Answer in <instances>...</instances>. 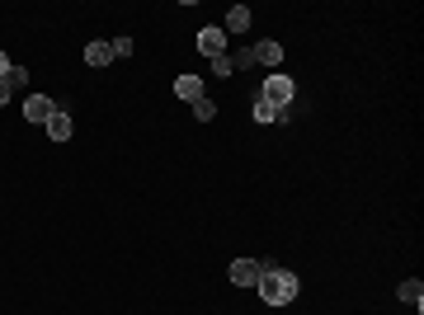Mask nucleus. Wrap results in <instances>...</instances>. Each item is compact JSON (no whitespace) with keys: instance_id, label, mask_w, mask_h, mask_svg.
Listing matches in <instances>:
<instances>
[{"instance_id":"nucleus-1","label":"nucleus","mask_w":424,"mask_h":315,"mask_svg":"<svg viewBox=\"0 0 424 315\" xmlns=\"http://www.w3.org/2000/svg\"><path fill=\"white\" fill-rule=\"evenodd\" d=\"M259 297L269 301V306H288V301H297L302 292V278L297 273H288V268H264V278H259Z\"/></svg>"},{"instance_id":"nucleus-2","label":"nucleus","mask_w":424,"mask_h":315,"mask_svg":"<svg viewBox=\"0 0 424 315\" xmlns=\"http://www.w3.org/2000/svg\"><path fill=\"white\" fill-rule=\"evenodd\" d=\"M293 95H297V85L283 76V71H274V76L264 80V90H259V99H269L274 109H293Z\"/></svg>"},{"instance_id":"nucleus-3","label":"nucleus","mask_w":424,"mask_h":315,"mask_svg":"<svg viewBox=\"0 0 424 315\" xmlns=\"http://www.w3.org/2000/svg\"><path fill=\"white\" fill-rule=\"evenodd\" d=\"M259 278H264V264H259V259H236L231 264V283L236 287H255Z\"/></svg>"},{"instance_id":"nucleus-4","label":"nucleus","mask_w":424,"mask_h":315,"mask_svg":"<svg viewBox=\"0 0 424 315\" xmlns=\"http://www.w3.org/2000/svg\"><path fill=\"white\" fill-rule=\"evenodd\" d=\"M52 113H57V104H52L47 95H29V99H24V118H29V123L47 127V118H52Z\"/></svg>"},{"instance_id":"nucleus-5","label":"nucleus","mask_w":424,"mask_h":315,"mask_svg":"<svg viewBox=\"0 0 424 315\" xmlns=\"http://www.w3.org/2000/svg\"><path fill=\"white\" fill-rule=\"evenodd\" d=\"M198 52H203L207 62L226 52V29H198Z\"/></svg>"},{"instance_id":"nucleus-6","label":"nucleus","mask_w":424,"mask_h":315,"mask_svg":"<svg viewBox=\"0 0 424 315\" xmlns=\"http://www.w3.org/2000/svg\"><path fill=\"white\" fill-rule=\"evenodd\" d=\"M255 66H269V71H278V66H283V48H278V43H274V38H264V43H255Z\"/></svg>"},{"instance_id":"nucleus-7","label":"nucleus","mask_w":424,"mask_h":315,"mask_svg":"<svg viewBox=\"0 0 424 315\" xmlns=\"http://www.w3.org/2000/svg\"><path fill=\"white\" fill-rule=\"evenodd\" d=\"M71 132H76V123H71L66 109H57L52 118H47V137H52V142H71Z\"/></svg>"},{"instance_id":"nucleus-8","label":"nucleus","mask_w":424,"mask_h":315,"mask_svg":"<svg viewBox=\"0 0 424 315\" xmlns=\"http://www.w3.org/2000/svg\"><path fill=\"white\" fill-rule=\"evenodd\" d=\"M174 95L184 99V104H198V99H203V80L198 76H179L174 80Z\"/></svg>"},{"instance_id":"nucleus-9","label":"nucleus","mask_w":424,"mask_h":315,"mask_svg":"<svg viewBox=\"0 0 424 315\" xmlns=\"http://www.w3.org/2000/svg\"><path fill=\"white\" fill-rule=\"evenodd\" d=\"M85 62H90V66H109L113 62L109 43H90V48H85Z\"/></svg>"},{"instance_id":"nucleus-10","label":"nucleus","mask_w":424,"mask_h":315,"mask_svg":"<svg viewBox=\"0 0 424 315\" xmlns=\"http://www.w3.org/2000/svg\"><path fill=\"white\" fill-rule=\"evenodd\" d=\"M226 29H231V33H245V29H250V10H245V5H236L231 15H226Z\"/></svg>"},{"instance_id":"nucleus-11","label":"nucleus","mask_w":424,"mask_h":315,"mask_svg":"<svg viewBox=\"0 0 424 315\" xmlns=\"http://www.w3.org/2000/svg\"><path fill=\"white\" fill-rule=\"evenodd\" d=\"M401 301H410V306H420V301H424V283H420V278L401 283Z\"/></svg>"},{"instance_id":"nucleus-12","label":"nucleus","mask_w":424,"mask_h":315,"mask_svg":"<svg viewBox=\"0 0 424 315\" xmlns=\"http://www.w3.org/2000/svg\"><path fill=\"white\" fill-rule=\"evenodd\" d=\"M255 118H259V123H278V109H274L269 99H259V95H255Z\"/></svg>"},{"instance_id":"nucleus-13","label":"nucleus","mask_w":424,"mask_h":315,"mask_svg":"<svg viewBox=\"0 0 424 315\" xmlns=\"http://www.w3.org/2000/svg\"><path fill=\"white\" fill-rule=\"evenodd\" d=\"M193 118H198V123H212V118H217V104H212V99H198V104H193Z\"/></svg>"},{"instance_id":"nucleus-14","label":"nucleus","mask_w":424,"mask_h":315,"mask_svg":"<svg viewBox=\"0 0 424 315\" xmlns=\"http://www.w3.org/2000/svg\"><path fill=\"white\" fill-rule=\"evenodd\" d=\"M5 85H10V95H15V90H24V85H29V71H24V66H10Z\"/></svg>"},{"instance_id":"nucleus-15","label":"nucleus","mask_w":424,"mask_h":315,"mask_svg":"<svg viewBox=\"0 0 424 315\" xmlns=\"http://www.w3.org/2000/svg\"><path fill=\"white\" fill-rule=\"evenodd\" d=\"M250 66H255V52H250V48L236 52V57H231V76H236V71H250Z\"/></svg>"},{"instance_id":"nucleus-16","label":"nucleus","mask_w":424,"mask_h":315,"mask_svg":"<svg viewBox=\"0 0 424 315\" xmlns=\"http://www.w3.org/2000/svg\"><path fill=\"white\" fill-rule=\"evenodd\" d=\"M109 52H113V57H132V38H113Z\"/></svg>"},{"instance_id":"nucleus-17","label":"nucleus","mask_w":424,"mask_h":315,"mask_svg":"<svg viewBox=\"0 0 424 315\" xmlns=\"http://www.w3.org/2000/svg\"><path fill=\"white\" fill-rule=\"evenodd\" d=\"M212 76H231V57H226V52L212 57Z\"/></svg>"},{"instance_id":"nucleus-18","label":"nucleus","mask_w":424,"mask_h":315,"mask_svg":"<svg viewBox=\"0 0 424 315\" xmlns=\"http://www.w3.org/2000/svg\"><path fill=\"white\" fill-rule=\"evenodd\" d=\"M5 104H10V85L0 80V109H5Z\"/></svg>"},{"instance_id":"nucleus-19","label":"nucleus","mask_w":424,"mask_h":315,"mask_svg":"<svg viewBox=\"0 0 424 315\" xmlns=\"http://www.w3.org/2000/svg\"><path fill=\"white\" fill-rule=\"evenodd\" d=\"M10 76V57H5V52H0V80Z\"/></svg>"}]
</instances>
